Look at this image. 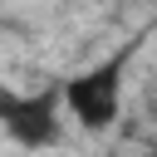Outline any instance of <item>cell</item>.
Returning <instances> with one entry per match:
<instances>
[{"label":"cell","mask_w":157,"mask_h":157,"mask_svg":"<svg viewBox=\"0 0 157 157\" xmlns=\"http://www.w3.org/2000/svg\"><path fill=\"white\" fill-rule=\"evenodd\" d=\"M132 49H137V44H123L118 54H108V59H98L93 69H83V74H74V78H64V83H59L64 108L78 118V128H88V132H108V128L118 123L123 74H128Z\"/></svg>","instance_id":"1"},{"label":"cell","mask_w":157,"mask_h":157,"mask_svg":"<svg viewBox=\"0 0 157 157\" xmlns=\"http://www.w3.org/2000/svg\"><path fill=\"white\" fill-rule=\"evenodd\" d=\"M59 83L39 88V93H15V88H0V128L15 147L25 152H44L59 142Z\"/></svg>","instance_id":"2"}]
</instances>
